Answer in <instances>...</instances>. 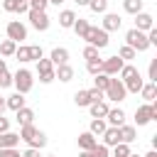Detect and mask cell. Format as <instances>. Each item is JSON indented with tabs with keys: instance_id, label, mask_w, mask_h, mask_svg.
<instances>
[{
	"instance_id": "1",
	"label": "cell",
	"mask_w": 157,
	"mask_h": 157,
	"mask_svg": "<svg viewBox=\"0 0 157 157\" xmlns=\"http://www.w3.org/2000/svg\"><path fill=\"white\" fill-rule=\"evenodd\" d=\"M120 81H123V86H125V91L128 93H140V88H142V76H140V71L132 66V64H123V69H120Z\"/></svg>"
},
{
	"instance_id": "2",
	"label": "cell",
	"mask_w": 157,
	"mask_h": 157,
	"mask_svg": "<svg viewBox=\"0 0 157 157\" xmlns=\"http://www.w3.org/2000/svg\"><path fill=\"white\" fill-rule=\"evenodd\" d=\"M20 140L27 142V147H37V150H42V147L47 145V135H44L39 128H34V123L20 128Z\"/></svg>"
},
{
	"instance_id": "3",
	"label": "cell",
	"mask_w": 157,
	"mask_h": 157,
	"mask_svg": "<svg viewBox=\"0 0 157 157\" xmlns=\"http://www.w3.org/2000/svg\"><path fill=\"white\" fill-rule=\"evenodd\" d=\"M125 44L135 52H147L150 49V42H147V32H140V29H128L125 32Z\"/></svg>"
},
{
	"instance_id": "4",
	"label": "cell",
	"mask_w": 157,
	"mask_h": 157,
	"mask_svg": "<svg viewBox=\"0 0 157 157\" xmlns=\"http://www.w3.org/2000/svg\"><path fill=\"white\" fill-rule=\"evenodd\" d=\"M152 120H157V103L155 101L152 103H142V105L135 108V125L137 128H142V125H147Z\"/></svg>"
},
{
	"instance_id": "5",
	"label": "cell",
	"mask_w": 157,
	"mask_h": 157,
	"mask_svg": "<svg viewBox=\"0 0 157 157\" xmlns=\"http://www.w3.org/2000/svg\"><path fill=\"white\" fill-rule=\"evenodd\" d=\"M12 86L17 88V93H29L32 86H34L32 71H29V69H17V71L12 74Z\"/></svg>"
},
{
	"instance_id": "6",
	"label": "cell",
	"mask_w": 157,
	"mask_h": 157,
	"mask_svg": "<svg viewBox=\"0 0 157 157\" xmlns=\"http://www.w3.org/2000/svg\"><path fill=\"white\" fill-rule=\"evenodd\" d=\"M103 98H108V101H113V103L125 101V98H128V91H125L123 81L110 76V81H108V86H105V91H103Z\"/></svg>"
},
{
	"instance_id": "7",
	"label": "cell",
	"mask_w": 157,
	"mask_h": 157,
	"mask_svg": "<svg viewBox=\"0 0 157 157\" xmlns=\"http://www.w3.org/2000/svg\"><path fill=\"white\" fill-rule=\"evenodd\" d=\"M83 39H86L91 47H96V49H105L108 42H110V39H108V32H105L103 27H93V25L88 27V32H86Z\"/></svg>"
},
{
	"instance_id": "8",
	"label": "cell",
	"mask_w": 157,
	"mask_h": 157,
	"mask_svg": "<svg viewBox=\"0 0 157 157\" xmlns=\"http://www.w3.org/2000/svg\"><path fill=\"white\" fill-rule=\"evenodd\" d=\"M27 20H29V25H32L37 32H47L49 25H52L47 10H29V12H27Z\"/></svg>"
},
{
	"instance_id": "9",
	"label": "cell",
	"mask_w": 157,
	"mask_h": 157,
	"mask_svg": "<svg viewBox=\"0 0 157 157\" xmlns=\"http://www.w3.org/2000/svg\"><path fill=\"white\" fill-rule=\"evenodd\" d=\"M37 74H39V83H52L56 76H54V64L52 59H37Z\"/></svg>"
},
{
	"instance_id": "10",
	"label": "cell",
	"mask_w": 157,
	"mask_h": 157,
	"mask_svg": "<svg viewBox=\"0 0 157 157\" xmlns=\"http://www.w3.org/2000/svg\"><path fill=\"white\" fill-rule=\"evenodd\" d=\"M5 32H7V39H12V42H22V39H27V27L20 22V20H10L7 22V27H5Z\"/></svg>"
},
{
	"instance_id": "11",
	"label": "cell",
	"mask_w": 157,
	"mask_h": 157,
	"mask_svg": "<svg viewBox=\"0 0 157 157\" xmlns=\"http://www.w3.org/2000/svg\"><path fill=\"white\" fill-rule=\"evenodd\" d=\"M123 59L115 54V56H108V59H101V74H105V76H115V74H120V69H123Z\"/></svg>"
},
{
	"instance_id": "12",
	"label": "cell",
	"mask_w": 157,
	"mask_h": 157,
	"mask_svg": "<svg viewBox=\"0 0 157 157\" xmlns=\"http://www.w3.org/2000/svg\"><path fill=\"white\" fill-rule=\"evenodd\" d=\"M120 25H123V20H120L118 12H103V25H101V27H103L105 32H118Z\"/></svg>"
},
{
	"instance_id": "13",
	"label": "cell",
	"mask_w": 157,
	"mask_h": 157,
	"mask_svg": "<svg viewBox=\"0 0 157 157\" xmlns=\"http://www.w3.org/2000/svg\"><path fill=\"white\" fill-rule=\"evenodd\" d=\"M155 27V17L150 15V12H137L135 15V29H140V32H147V29H152Z\"/></svg>"
},
{
	"instance_id": "14",
	"label": "cell",
	"mask_w": 157,
	"mask_h": 157,
	"mask_svg": "<svg viewBox=\"0 0 157 157\" xmlns=\"http://www.w3.org/2000/svg\"><path fill=\"white\" fill-rule=\"evenodd\" d=\"M105 123L113 125V128H120V125L125 123V110H123V108H108V113H105Z\"/></svg>"
},
{
	"instance_id": "15",
	"label": "cell",
	"mask_w": 157,
	"mask_h": 157,
	"mask_svg": "<svg viewBox=\"0 0 157 157\" xmlns=\"http://www.w3.org/2000/svg\"><path fill=\"white\" fill-rule=\"evenodd\" d=\"M54 76L59 78V81H64V83H69L71 78H74V66L66 61V64H59V66H54Z\"/></svg>"
},
{
	"instance_id": "16",
	"label": "cell",
	"mask_w": 157,
	"mask_h": 157,
	"mask_svg": "<svg viewBox=\"0 0 157 157\" xmlns=\"http://www.w3.org/2000/svg\"><path fill=\"white\" fill-rule=\"evenodd\" d=\"M118 132H120V142H125V145H132L135 140H137V130H135V125H120L118 128Z\"/></svg>"
},
{
	"instance_id": "17",
	"label": "cell",
	"mask_w": 157,
	"mask_h": 157,
	"mask_svg": "<svg viewBox=\"0 0 157 157\" xmlns=\"http://www.w3.org/2000/svg\"><path fill=\"white\" fill-rule=\"evenodd\" d=\"M101 137H103V145H105V147H115V145L120 142V132H118V128H113V125H108Z\"/></svg>"
},
{
	"instance_id": "18",
	"label": "cell",
	"mask_w": 157,
	"mask_h": 157,
	"mask_svg": "<svg viewBox=\"0 0 157 157\" xmlns=\"http://www.w3.org/2000/svg\"><path fill=\"white\" fill-rule=\"evenodd\" d=\"M15 120L20 123V128L22 125H29V123H34V110L27 108V105H22L20 110H15Z\"/></svg>"
},
{
	"instance_id": "19",
	"label": "cell",
	"mask_w": 157,
	"mask_h": 157,
	"mask_svg": "<svg viewBox=\"0 0 157 157\" xmlns=\"http://www.w3.org/2000/svg\"><path fill=\"white\" fill-rule=\"evenodd\" d=\"M140 96H142V101H145V103H152V101L157 98V83H155V81H147V83H142V88H140Z\"/></svg>"
},
{
	"instance_id": "20",
	"label": "cell",
	"mask_w": 157,
	"mask_h": 157,
	"mask_svg": "<svg viewBox=\"0 0 157 157\" xmlns=\"http://www.w3.org/2000/svg\"><path fill=\"white\" fill-rule=\"evenodd\" d=\"M49 59H52V64H54V66L66 64V61H69V49H64V47H54V49H52V54H49Z\"/></svg>"
},
{
	"instance_id": "21",
	"label": "cell",
	"mask_w": 157,
	"mask_h": 157,
	"mask_svg": "<svg viewBox=\"0 0 157 157\" xmlns=\"http://www.w3.org/2000/svg\"><path fill=\"white\" fill-rule=\"evenodd\" d=\"M76 142H78V147H81V150H91V147H96V145H98V137H96V135H91V132L86 130V132H81V135L76 137Z\"/></svg>"
},
{
	"instance_id": "22",
	"label": "cell",
	"mask_w": 157,
	"mask_h": 157,
	"mask_svg": "<svg viewBox=\"0 0 157 157\" xmlns=\"http://www.w3.org/2000/svg\"><path fill=\"white\" fill-rule=\"evenodd\" d=\"M20 145V132H0V147H17Z\"/></svg>"
},
{
	"instance_id": "23",
	"label": "cell",
	"mask_w": 157,
	"mask_h": 157,
	"mask_svg": "<svg viewBox=\"0 0 157 157\" xmlns=\"http://www.w3.org/2000/svg\"><path fill=\"white\" fill-rule=\"evenodd\" d=\"M25 105V93H12V96H7L5 98V108H10V110H20Z\"/></svg>"
},
{
	"instance_id": "24",
	"label": "cell",
	"mask_w": 157,
	"mask_h": 157,
	"mask_svg": "<svg viewBox=\"0 0 157 157\" xmlns=\"http://www.w3.org/2000/svg\"><path fill=\"white\" fill-rule=\"evenodd\" d=\"M108 103L105 101H96V103H91L88 105V110H91V118H105V113H108Z\"/></svg>"
},
{
	"instance_id": "25",
	"label": "cell",
	"mask_w": 157,
	"mask_h": 157,
	"mask_svg": "<svg viewBox=\"0 0 157 157\" xmlns=\"http://www.w3.org/2000/svg\"><path fill=\"white\" fill-rule=\"evenodd\" d=\"M74 22H76V12H74V10H61V12H59V25H61L64 29H71Z\"/></svg>"
},
{
	"instance_id": "26",
	"label": "cell",
	"mask_w": 157,
	"mask_h": 157,
	"mask_svg": "<svg viewBox=\"0 0 157 157\" xmlns=\"http://www.w3.org/2000/svg\"><path fill=\"white\" fill-rule=\"evenodd\" d=\"M105 128H108L105 118H93V120H91V125H88V132H91V135H96V137H101Z\"/></svg>"
},
{
	"instance_id": "27",
	"label": "cell",
	"mask_w": 157,
	"mask_h": 157,
	"mask_svg": "<svg viewBox=\"0 0 157 157\" xmlns=\"http://www.w3.org/2000/svg\"><path fill=\"white\" fill-rule=\"evenodd\" d=\"M88 27H91V25H88V20H83V17H76V22L71 25V29L76 32V37H78V39H83V37H86Z\"/></svg>"
},
{
	"instance_id": "28",
	"label": "cell",
	"mask_w": 157,
	"mask_h": 157,
	"mask_svg": "<svg viewBox=\"0 0 157 157\" xmlns=\"http://www.w3.org/2000/svg\"><path fill=\"white\" fill-rule=\"evenodd\" d=\"M142 5H145V0H123V10H125L128 15L142 12Z\"/></svg>"
},
{
	"instance_id": "29",
	"label": "cell",
	"mask_w": 157,
	"mask_h": 157,
	"mask_svg": "<svg viewBox=\"0 0 157 157\" xmlns=\"http://www.w3.org/2000/svg\"><path fill=\"white\" fill-rule=\"evenodd\" d=\"M15 49H17V42H12V39L0 42V56H15Z\"/></svg>"
},
{
	"instance_id": "30",
	"label": "cell",
	"mask_w": 157,
	"mask_h": 157,
	"mask_svg": "<svg viewBox=\"0 0 157 157\" xmlns=\"http://www.w3.org/2000/svg\"><path fill=\"white\" fill-rule=\"evenodd\" d=\"M86 7L91 12H96V15H103V12H108V0H88Z\"/></svg>"
},
{
	"instance_id": "31",
	"label": "cell",
	"mask_w": 157,
	"mask_h": 157,
	"mask_svg": "<svg viewBox=\"0 0 157 157\" xmlns=\"http://www.w3.org/2000/svg\"><path fill=\"white\" fill-rule=\"evenodd\" d=\"M74 103H76L78 108H88V105H91L88 91H76V93H74Z\"/></svg>"
},
{
	"instance_id": "32",
	"label": "cell",
	"mask_w": 157,
	"mask_h": 157,
	"mask_svg": "<svg viewBox=\"0 0 157 157\" xmlns=\"http://www.w3.org/2000/svg\"><path fill=\"white\" fill-rule=\"evenodd\" d=\"M15 59H17L20 64H27V61H29V47L17 44V49H15Z\"/></svg>"
},
{
	"instance_id": "33",
	"label": "cell",
	"mask_w": 157,
	"mask_h": 157,
	"mask_svg": "<svg viewBox=\"0 0 157 157\" xmlns=\"http://www.w3.org/2000/svg\"><path fill=\"white\" fill-rule=\"evenodd\" d=\"M118 56H120L123 61H130V59H135V56H137V52H135V49H130L128 44H123V47L118 49Z\"/></svg>"
},
{
	"instance_id": "34",
	"label": "cell",
	"mask_w": 157,
	"mask_h": 157,
	"mask_svg": "<svg viewBox=\"0 0 157 157\" xmlns=\"http://www.w3.org/2000/svg\"><path fill=\"white\" fill-rule=\"evenodd\" d=\"M108 81H110V76H105V74H96V76H93V88H98V91H105Z\"/></svg>"
},
{
	"instance_id": "35",
	"label": "cell",
	"mask_w": 157,
	"mask_h": 157,
	"mask_svg": "<svg viewBox=\"0 0 157 157\" xmlns=\"http://www.w3.org/2000/svg\"><path fill=\"white\" fill-rule=\"evenodd\" d=\"M132 150H130V145H125V142H118L115 147H113V155L110 157H128Z\"/></svg>"
},
{
	"instance_id": "36",
	"label": "cell",
	"mask_w": 157,
	"mask_h": 157,
	"mask_svg": "<svg viewBox=\"0 0 157 157\" xmlns=\"http://www.w3.org/2000/svg\"><path fill=\"white\" fill-rule=\"evenodd\" d=\"M86 71H88L91 76L101 74V56H98V59H91V61H86Z\"/></svg>"
},
{
	"instance_id": "37",
	"label": "cell",
	"mask_w": 157,
	"mask_h": 157,
	"mask_svg": "<svg viewBox=\"0 0 157 157\" xmlns=\"http://www.w3.org/2000/svg\"><path fill=\"white\" fill-rule=\"evenodd\" d=\"M42 56H44L42 47H39V44H32V47H29V61H37V59H42Z\"/></svg>"
},
{
	"instance_id": "38",
	"label": "cell",
	"mask_w": 157,
	"mask_h": 157,
	"mask_svg": "<svg viewBox=\"0 0 157 157\" xmlns=\"http://www.w3.org/2000/svg\"><path fill=\"white\" fill-rule=\"evenodd\" d=\"M147 78L157 83V59H150V66H147Z\"/></svg>"
},
{
	"instance_id": "39",
	"label": "cell",
	"mask_w": 157,
	"mask_h": 157,
	"mask_svg": "<svg viewBox=\"0 0 157 157\" xmlns=\"http://www.w3.org/2000/svg\"><path fill=\"white\" fill-rule=\"evenodd\" d=\"M83 59H86V61L98 59V49H96V47H91V44H86V49H83Z\"/></svg>"
},
{
	"instance_id": "40",
	"label": "cell",
	"mask_w": 157,
	"mask_h": 157,
	"mask_svg": "<svg viewBox=\"0 0 157 157\" xmlns=\"http://www.w3.org/2000/svg\"><path fill=\"white\" fill-rule=\"evenodd\" d=\"M12 86V74L10 71H2L0 74V88H10Z\"/></svg>"
},
{
	"instance_id": "41",
	"label": "cell",
	"mask_w": 157,
	"mask_h": 157,
	"mask_svg": "<svg viewBox=\"0 0 157 157\" xmlns=\"http://www.w3.org/2000/svg\"><path fill=\"white\" fill-rule=\"evenodd\" d=\"M0 157H22L17 147H0Z\"/></svg>"
},
{
	"instance_id": "42",
	"label": "cell",
	"mask_w": 157,
	"mask_h": 157,
	"mask_svg": "<svg viewBox=\"0 0 157 157\" xmlns=\"http://www.w3.org/2000/svg\"><path fill=\"white\" fill-rule=\"evenodd\" d=\"M88 98H91V103H96V101H105V98H103V91H98V88H88Z\"/></svg>"
},
{
	"instance_id": "43",
	"label": "cell",
	"mask_w": 157,
	"mask_h": 157,
	"mask_svg": "<svg viewBox=\"0 0 157 157\" xmlns=\"http://www.w3.org/2000/svg\"><path fill=\"white\" fill-rule=\"evenodd\" d=\"M29 2V10H47V0H27Z\"/></svg>"
},
{
	"instance_id": "44",
	"label": "cell",
	"mask_w": 157,
	"mask_h": 157,
	"mask_svg": "<svg viewBox=\"0 0 157 157\" xmlns=\"http://www.w3.org/2000/svg\"><path fill=\"white\" fill-rule=\"evenodd\" d=\"M2 10L5 12H17V0H2Z\"/></svg>"
},
{
	"instance_id": "45",
	"label": "cell",
	"mask_w": 157,
	"mask_h": 157,
	"mask_svg": "<svg viewBox=\"0 0 157 157\" xmlns=\"http://www.w3.org/2000/svg\"><path fill=\"white\" fill-rule=\"evenodd\" d=\"M17 12L22 15V12H29V2L27 0H17Z\"/></svg>"
},
{
	"instance_id": "46",
	"label": "cell",
	"mask_w": 157,
	"mask_h": 157,
	"mask_svg": "<svg viewBox=\"0 0 157 157\" xmlns=\"http://www.w3.org/2000/svg\"><path fill=\"white\" fill-rule=\"evenodd\" d=\"M22 157H42V155H39V150H37V147H27V150L22 152Z\"/></svg>"
},
{
	"instance_id": "47",
	"label": "cell",
	"mask_w": 157,
	"mask_h": 157,
	"mask_svg": "<svg viewBox=\"0 0 157 157\" xmlns=\"http://www.w3.org/2000/svg\"><path fill=\"white\" fill-rule=\"evenodd\" d=\"M5 130H10V120L5 115H0V132H5Z\"/></svg>"
},
{
	"instance_id": "48",
	"label": "cell",
	"mask_w": 157,
	"mask_h": 157,
	"mask_svg": "<svg viewBox=\"0 0 157 157\" xmlns=\"http://www.w3.org/2000/svg\"><path fill=\"white\" fill-rule=\"evenodd\" d=\"M2 71H7V66H5V59L0 56V74H2Z\"/></svg>"
},
{
	"instance_id": "49",
	"label": "cell",
	"mask_w": 157,
	"mask_h": 157,
	"mask_svg": "<svg viewBox=\"0 0 157 157\" xmlns=\"http://www.w3.org/2000/svg\"><path fill=\"white\" fill-rule=\"evenodd\" d=\"M142 157H157V150H150L147 155H142Z\"/></svg>"
},
{
	"instance_id": "50",
	"label": "cell",
	"mask_w": 157,
	"mask_h": 157,
	"mask_svg": "<svg viewBox=\"0 0 157 157\" xmlns=\"http://www.w3.org/2000/svg\"><path fill=\"white\" fill-rule=\"evenodd\" d=\"M5 113V98H0V115Z\"/></svg>"
},
{
	"instance_id": "51",
	"label": "cell",
	"mask_w": 157,
	"mask_h": 157,
	"mask_svg": "<svg viewBox=\"0 0 157 157\" xmlns=\"http://www.w3.org/2000/svg\"><path fill=\"white\" fill-rule=\"evenodd\" d=\"M47 2H52V5H56V7H59V5L64 2V0H47Z\"/></svg>"
},
{
	"instance_id": "52",
	"label": "cell",
	"mask_w": 157,
	"mask_h": 157,
	"mask_svg": "<svg viewBox=\"0 0 157 157\" xmlns=\"http://www.w3.org/2000/svg\"><path fill=\"white\" fill-rule=\"evenodd\" d=\"M76 5H88V0H74Z\"/></svg>"
},
{
	"instance_id": "53",
	"label": "cell",
	"mask_w": 157,
	"mask_h": 157,
	"mask_svg": "<svg viewBox=\"0 0 157 157\" xmlns=\"http://www.w3.org/2000/svg\"><path fill=\"white\" fill-rule=\"evenodd\" d=\"M128 157H142V155H132V152H130V155H128Z\"/></svg>"
},
{
	"instance_id": "54",
	"label": "cell",
	"mask_w": 157,
	"mask_h": 157,
	"mask_svg": "<svg viewBox=\"0 0 157 157\" xmlns=\"http://www.w3.org/2000/svg\"><path fill=\"white\" fill-rule=\"evenodd\" d=\"M47 157H54V155H47Z\"/></svg>"
}]
</instances>
